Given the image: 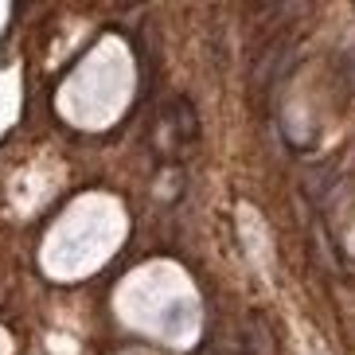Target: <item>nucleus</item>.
Wrapping results in <instances>:
<instances>
[{
  "label": "nucleus",
  "mask_w": 355,
  "mask_h": 355,
  "mask_svg": "<svg viewBox=\"0 0 355 355\" xmlns=\"http://www.w3.org/2000/svg\"><path fill=\"white\" fill-rule=\"evenodd\" d=\"M160 125H164V133L172 137L176 148H188L199 137V117H196L188 98H172V102L164 105V114H160Z\"/></svg>",
  "instance_id": "f257e3e1"
},
{
  "label": "nucleus",
  "mask_w": 355,
  "mask_h": 355,
  "mask_svg": "<svg viewBox=\"0 0 355 355\" xmlns=\"http://www.w3.org/2000/svg\"><path fill=\"white\" fill-rule=\"evenodd\" d=\"M242 352L246 355H277L273 324L261 313H250V320H246V328H242Z\"/></svg>",
  "instance_id": "f03ea898"
}]
</instances>
